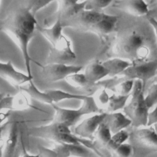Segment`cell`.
I'll return each mask as SVG.
<instances>
[{"label": "cell", "instance_id": "3957f363", "mask_svg": "<svg viewBox=\"0 0 157 157\" xmlns=\"http://www.w3.org/2000/svg\"><path fill=\"white\" fill-rule=\"evenodd\" d=\"M145 89L139 79L134 80V87L131 93L129 102L123 108L124 114L131 120L134 129L146 127L147 125L149 108L144 96Z\"/></svg>", "mask_w": 157, "mask_h": 157}, {"label": "cell", "instance_id": "603a6c76", "mask_svg": "<svg viewBox=\"0 0 157 157\" xmlns=\"http://www.w3.org/2000/svg\"><path fill=\"white\" fill-rule=\"evenodd\" d=\"M45 91L50 99L52 105L54 104L57 105V103L64 100L77 99L82 101L86 96V95L72 94L59 89H48L45 90Z\"/></svg>", "mask_w": 157, "mask_h": 157}, {"label": "cell", "instance_id": "8fae6325", "mask_svg": "<svg viewBox=\"0 0 157 157\" xmlns=\"http://www.w3.org/2000/svg\"><path fill=\"white\" fill-rule=\"evenodd\" d=\"M107 113L102 112L94 114L92 116L77 123L73 129V134L77 137L93 140L95 132L99 125L104 121Z\"/></svg>", "mask_w": 157, "mask_h": 157}, {"label": "cell", "instance_id": "d590c367", "mask_svg": "<svg viewBox=\"0 0 157 157\" xmlns=\"http://www.w3.org/2000/svg\"><path fill=\"white\" fill-rule=\"evenodd\" d=\"M39 157H57L56 153L52 148H48L44 146H39Z\"/></svg>", "mask_w": 157, "mask_h": 157}, {"label": "cell", "instance_id": "f35d334b", "mask_svg": "<svg viewBox=\"0 0 157 157\" xmlns=\"http://www.w3.org/2000/svg\"><path fill=\"white\" fill-rule=\"evenodd\" d=\"M9 115V111H0V128L9 123L7 119Z\"/></svg>", "mask_w": 157, "mask_h": 157}, {"label": "cell", "instance_id": "bcb514c9", "mask_svg": "<svg viewBox=\"0 0 157 157\" xmlns=\"http://www.w3.org/2000/svg\"><path fill=\"white\" fill-rule=\"evenodd\" d=\"M0 84H1V80H0Z\"/></svg>", "mask_w": 157, "mask_h": 157}, {"label": "cell", "instance_id": "7a4b0ae2", "mask_svg": "<svg viewBox=\"0 0 157 157\" xmlns=\"http://www.w3.org/2000/svg\"><path fill=\"white\" fill-rule=\"evenodd\" d=\"M153 45L145 31L134 28L120 34L116 39L113 52L116 57L139 63L151 60Z\"/></svg>", "mask_w": 157, "mask_h": 157}, {"label": "cell", "instance_id": "d6986e66", "mask_svg": "<svg viewBox=\"0 0 157 157\" xmlns=\"http://www.w3.org/2000/svg\"><path fill=\"white\" fill-rule=\"evenodd\" d=\"M63 28L62 22L59 18L48 27H42L39 25L37 26V30L50 42L51 46L56 44L62 37Z\"/></svg>", "mask_w": 157, "mask_h": 157}, {"label": "cell", "instance_id": "4316f807", "mask_svg": "<svg viewBox=\"0 0 157 157\" xmlns=\"http://www.w3.org/2000/svg\"><path fill=\"white\" fill-rule=\"evenodd\" d=\"M129 139V132L126 129L119 131L112 135V139L105 148L112 152L119 145L126 143Z\"/></svg>", "mask_w": 157, "mask_h": 157}, {"label": "cell", "instance_id": "8992f818", "mask_svg": "<svg viewBox=\"0 0 157 157\" xmlns=\"http://www.w3.org/2000/svg\"><path fill=\"white\" fill-rule=\"evenodd\" d=\"M129 140L133 148L132 157H147L157 153V134L152 126L134 129L129 132Z\"/></svg>", "mask_w": 157, "mask_h": 157}, {"label": "cell", "instance_id": "83f0119b", "mask_svg": "<svg viewBox=\"0 0 157 157\" xmlns=\"http://www.w3.org/2000/svg\"><path fill=\"white\" fill-rule=\"evenodd\" d=\"M65 80L69 84L76 88L85 89L91 85L87 81L84 74L80 72L69 76Z\"/></svg>", "mask_w": 157, "mask_h": 157}, {"label": "cell", "instance_id": "44dd1931", "mask_svg": "<svg viewBox=\"0 0 157 157\" xmlns=\"http://www.w3.org/2000/svg\"><path fill=\"white\" fill-rule=\"evenodd\" d=\"M102 64L109 71V76H110L121 74L122 72L132 65L130 62L118 57L109 58L102 62Z\"/></svg>", "mask_w": 157, "mask_h": 157}, {"label": "cell", "instance_id": "2e32d148", "mask_svg": "<svg viewBox=\"0 0 157 157\" xmlns=\"http://www.w3.org/2000/svg\"><path fill=\"white\" fill-rule=\"evenodd\" d=\"M19 121L9 123V131L4 139L3 157H14L19 140Z\"/></svg>", "mask_w": 157, "mask_h": 157}, {"label": "cell", "instance_id": "ba28073f", "mask_svg": "<svg viewBox=\"0 0 157 157\" xmlns=\"http://www.w3.org/2000/svg\"><path fill=\"white\" fill-rule=\"evenodd\" d=\"M104 14V13L101 12L84 9L62 22V24L64 28L70 27L77 30L89 31L90 28L102 18Z\"/></svg>", "mask_w": 157, "mask_h": 157}, {"label": "cell", "instance_id": "6da1fadb", "mask_svg": "<svg viewBox=\"0 0 157 157\" xmlns=\"http://www.w3.org/2000/svg\"><path fill=\"white\" fill-rule=\"evenodd\" d=\"M38 25L36 16L23 6L13 10L1 22L0 28L17 44L22 54L26 74L33 78L31 62L41 67L42 65L31 58L29 53V44Z\"/></svg>", "mask_w": 157, "mask_h": 157}, {"label": "cell", "instance_id": "7c38bea8", "mask_svg": "<svg viewBox=\"0 0 157 157\" xmlns=\"http://www.w3.org/2000/svg\"><path fill=\"white\" fill-rule=\"evenodd\" d=\"M86 1L78 0L57 1L58 7L56 12L45 19V24L50 23L51 22H53V23L58 18L60 19L61 22L67 20L72 15L84 9Z\"/></svg>", "mask_w": 157, "mask_h": 157}, {"label": "cell", "instance_id": "30bf717a", "mask_svg": "<svg viewBox=\"0 0 157 157\" xmlns=\"http://www.w3.org/2000/svg\"><path fill=\"white\" fill-rule=\"evenodd\" d=\"M40 68L43 78L48 82L55 83L66 79L69 76L79 73L82 66L72 64L46 63Z\"/></svg>", "mask_w": 157, "mask_h": 157}, {"label": "cell", "instance_id": "7bdbcfd3", "mask_svg": "<svg viewBox=\"0 0 157 157\" xmlns=\"http://www.w3.org/2000/svg\"><path fill=\"white\" fill-rule=\"evenodd\" d=\"M151 83H157V70H156V72L155 76V77L153 78V80L151 79Z\"/></svg>", "mask_w": 157, "mask_h": 157}, {"label": "cell", "instance_id": "f6af8a7d", "mask_svg": "<svg viewBox=\"0 0 157 157\" xmlns=\"http://www.w3.org/2000/svg\"><path fill=\"white\" fill-rule=\"evenodd\" d=\"M152 127H153V128L154 129L155 132L157 134V123L155 124L153 126H152Z\"/></svg>", "mask_w": 157, "mask_h": 157}, {"label": "cell", "instance_id": "f546056e", "mask_svg": "<svg viewBox=\"0 0 157 157\" xmlns=\"http://www.w3.org/2000/svg\"><path fill=\"white\" fill-rule=\"evenodd\" d=\"M53 1L48 0H33V1H23L22 6L28 9L33 15L36 16V13L43 8L45 7Z\"/></svg>", "mask_w": 157, "mask_h": 157}, {"label": "cell", "instance_id": "9c48e42d", "mask_svg": "<svg viewBox=\"0 0 157 157\" xmlns=\"http://www.w3.org/2000/svg\"><path fill=\"white\" fill-rule=\"evenodd\" d=\"M157 70V57L147 62L132 64L126 68L121 75L127 78L128 79H139L142 83L144 89L146 84L152 79Z\"/></svg>", "mask_w": 157, "mask_h": 157}, {"label": "cell", "instance_id": "ee69618b", "mask_svg": "<svg viewBox=\"0 0 157 157\" xmlns=\"http://www.w3.org/2000/svg\"><path fill=\"white\" fill-rule=\"evenodd\" d=\"M4 95H5V93H2V92L0 93V105H1V101H2V99H3L4 96Z\"/></svg>", "mask_w": 157, "mask_h": 157}, {"label": "cell", "instance_id": "1f68e13d", "mask_svg": "<svg viewBox=\"0 0 157 157\" xmlns=\"http://www.w3.org/2000/svg\"><path fill=\"white\" fill-rule=\"evenodd\" d=\"M114 157H132L133 148L129 143H124L111 152Z\"/></svg>", "mask_w": 157, "mask_h": 157}, {"label": "cell", "instance_id": "836d02e7", "mask_svg": "<svg viewBox=\"0 0 157 157\" xmlns=\"http://www.w3.org/2000/svg\"><path fill=\"white\" fill-rule=\"evenodd\" d=\"M145 101L149 109L157 103V83H151L148 87L147 94L145 96Z\"/></svg>", "mask_w": 157, "mask_h": 157}, {"label": "cell", "instance_id": "277c9868", "mask_svg": "<svg viewBox=\"0 0 157 157\" xmlns=\"http://www.w3.org/2000/svg\"><path fill=\"white\" fill-rule=\"evenodd\" d=\"M81 106L77 109L60 107L57 105H52L55 111L53 121L63 123L70 128L77 124L81 118L89 114L102 113L96 105L93 96L86 95L82 100Z\"/></svg>", "mask_w": 157, "mask_h": 157}, {"label": "cell", "instance_id": "cb8c5ba5", "mask_svg": "<svg viewBox=\"0 0 157 157\" xmlns=\"http://www.w3.org/2000/svg\"><path fill=\"white\" fill-rule=\"evenodd\" d=\"M129 95H121L113 94L109 97L108 103L104 111L107 113L117 112L120 109H123L126 105V102L128 100Z\"/></svg>", "mask_w": 157, "mask_h": 157}, {"label": "cell", "instance_id": "484cf974", "mask_svg": "<svg viewBox=\"0 0 157 157\" xmlns=\"http://www.w3.org/2000/svg\"><path fill=\"white\" fill-rule=\"evenodd\" d=\"M79 142L94 153L98 157H113L112 153L105 147L101 146L94 140H89L78 138Z\"/></svg>", "mask_w": 157, "mask_h": 157}, {"label": "cell", "instance_id": "74e56055", "mask_svg": "<svg viewBox=\"0 0 157 157\" xmlns=\"http://www.w3.org/2000/svg\"><path fill=\"white\" fill-rule=\"evenodd\" d=\"M20 139H21V151H20V154L18 155V157H39L38 154L31 155V154L29 153L25 148V144L23 141L22 137H20Z\"/></svg>", "mask_w": 157, "mask_h": 157}, {"label": "cell", "instance_id": "ab89813d", "mask_svg": "<svg viewBox=\"0 0 157 157\" xmlns=\"http://www.w3.org/2000/svg\"><path fill=\"white\" fill-rule=\"evenodd\" d=\"M147 20H148V22L150 23V25L153 28L155 39H156V44H157V20L152 17H148Z\"/></svg>", "mask_w": 157, "mask_h": 157}, {"label": "cell", "instance_id": "60d3db41", "mask_svg": "<svg viewBox=\"0 0 157 157\" xmlns=\"http://www.w3.org/2000/svg\"><path fill=\"white\" fill-rule=\"evenodd\" d=\"M4 148V139H0V157H3Z\"/></svg>", "mask_w": 157, "mask_h": 157}, {"label": "cell", "instance_id": "4dcf8cb0", "mask_svg": "<svg viewBox=\"0 0 157 157\" xmlns=\"http://www.w3.org/2000/svg\"><path fill=\"white\" fill-rule=\"evenodd\" d=\"M113 2L111 0H89L86 1L85 9L100 12Z\"/></svg>", "mask_w": 157, "mask_h": 157}, {"label": "cell", "instance_id": "d4e9b609", "mask_svg": "<svg viewBox=\"0 0 157 157\" xmlns=\"http://www.w3.org/2000/svg\"><path fill=\"white\" fill-rule=\"evenodd\" d=\"M112 136V134L109 126L104 121L96 130L93 140L101 146L105 147L110 141Z\"/></svg>", "mask_w": 157, "mask_h": 157}, {"label": "cell", "instance_id": "5bb4252c", "mask_svg": "<svg viewBox=\"0 0 157 157\" xmlns=\"http://www.w3.org/2000/svg\"><path fill=\"white\" fill-rule=\"evenodd\" d=\"M52 149L56 153L57 157H90V149L81 143H56Z\"/></svg>", "mask_w": 157, "mask_h": 157}, {"label": "cell", "instance_id": "52a82bcc", "mask_svg": "<svg viewBox=\"0 0 157 157\" xmlns=\"http://www.w3.org/2000/svg\"><path fill=\"white\" fill-rule=\"evenodd\" d=\"M76 58L71 41L63 34L56 44L51 46L46 62L47 63L70 64Z\"/></svg>", "mask_w": 157, "mask_h": 157}, {"label": "cell", "instance_id": "4fadbf2b", "mask_svg": "<svg viewBox=\"0 0 157 157\" xmlns=\"http://www.w3.org/2000/svg\"><path fill=\"white\" fill-rule=\"evenodd\" d=\"M0 78L18 88L33 80L27 74L17 70L10 61L0 62Z\"/></svg>", "mask_w": 157, "mask_h": 157}, {"label": "cell", "instance_id": "e0dca14e", "mask_svg": "<svg viewBox=\"0 0 157 157\" xmlns=\"http://www.w3.org/2000/svg\"><path fill=\"white\" fill-rule=\"evenodd\" d=\"M83 74L90 84H94L109 75V72L103 65L102 62L95 60L88 63Z\"/></svg>", "mask_w": 157, "mask_h": 157}, {"label": "cell", "instance_id": "ffe728a7", "mask_svg": "<svg viewBox=\"0 0 157 157\" xmlns=\"http://www.w3.org/2000/svg\"><path fill=\"white\" fill-rule=\"evenodd\" d=\"M117 2L120 9L133 16L142 17L148 13V5L142 0L119 1Z\"/></svg>", "mask_w": 157, "mask_h": 157}, {"label": "cell", "instance_id": "d6a6232c", "mask_svg": "<svg viewBox=\"0 0 157 157\" xmlns=\"http://www.w3.org/2000/svg\"><path fill=\"white\" fill-rule=\"evenodd\" d=\"M109 97L110 96L105 89H101L98 91L95 96L93 97L96 105L102 112H104L108 103Z\"/></svg>", "mask_w": 157, "mask_h": 157}, {"label": "cell", "instance_id": "5b68a950", "mask_svg": "<svg viewBox=\"0 0 157 157\" xmlns=\"http://www.w3.org/2000/svg\"><path fill=\"white\" fill-rule=\"evenodd\" d=\"M31 136L52 141L56 143H80L78 138L75 135L67 126L56 121L33 127L29 131Z\"/></svg>", "mask_w": 157, "mask_h": 157}, {"label": "cell", "instance_id": "9a60e30c", "mask_svg": "<svg viewBox=\"0 0 157 157\" xmlns=\"http://www.w3.org/2000/svg\"><path fill=\"white\" fill-rule=\"evenodd\" d=\"M118 18L116 15L104 14L102 18L93 25L88 32L96 34L101 39L104 38L115 31Z\"/></svg>", "mask_w": 157, "mask_h": 157}, {"label": "cell", "instance_id": "e575fe53", "mask_svg": "<svg viewBox=\"0 0 157 157\" xmlns=\"http://www.w3.org/2000/svg\"><path fill=\"white\" fill-rule=\"evenodd\" d=\"M134 84V80L126 79L118 84L115 89L118 95H129L132 91Z\"/></svg>", "mask_w": 157, "mask_h": 157}, {"label": "cell", "instance_id": "ac0fdd59", "mask_svg": "<svg viewBox=\"0 0 157 157\" xmlns=\"http://www.w3.org/2000/svg\"><path fill=\"white\" fill-rule=\"evenodd\" d=\"M104 122L109 126L112 135L131 126V120L121 112L107 113Z\"/></svg>", "mask_w": 157, "mask_h": 157}, {"label": "cell", "instance_id": "7402d4cb", "mask_svg": "<svg viewBox=\"0 0 157 157\" xmlns=\"http://www.w3.org/2000/svg\"><path fill=\"white\" fill-rule=\"evenodd\" d=\"M21 91L25 92L30 97L40 102L52 105V102L46 92L40 91L33 82V80L28 83L19 87Z\"/></svg>", "mask_w": 157, "mask_h": 157}, {"label": "cell", "instance_id": "f1b7e54d", "mask_svg": "<svg viewBox=\"0 0 157 157\" xmlns=\"http://www.w3.org/2000/svg\"><path fill=\"white\" fill-rule=\"evenodd\" d=\"M29 98H30L26 93L21 91L13 95V110H24L31 107V105L29 103Z\"/></svg>", "mask_w": 157, "mask_h": 157}, {"label": "cell", "instance_id": "b9f144b4", "mask_svg": "<svg viewBox=\"0 0 157 157\" xmlns=\"http://www.w3.org/2000/svg\"><path fill=\"white\" fill-rule=\"evenodd\" d=\"M9 124V123H7L6 124H5L4 126H3L2 127H1V128H0V139L2 138V132H3V131H4V129L8 126V124Z\"/></svg>", "mask_w": 157, "mask_h": 157}, {"label": "cell", "instance_id": "8d00e7d4", "mask_svg": "<svg viewBox=\"0 0 157 157\" xmlns=\"http://www.w3.org/2000/svg\"><path fill=\"white\" fill-rule=\"evenodd\" d=\"M156 123H157V103L155 108L148 113L147 126H152Z\"/></svg>", "mask_w": 157, "mask_h": 157}]
</instances>
